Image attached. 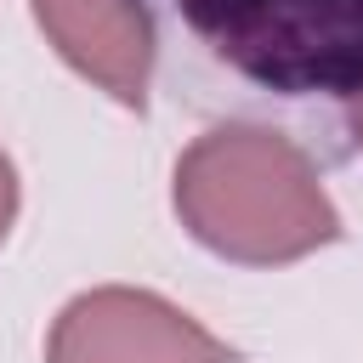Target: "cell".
I'll return each mask as SVG.
<instances>
[{
    "mask_svg": "<svg viewBox=\"0 0 363 363\" xmlns=\"http://www.w3.org/2000/svg\"><path fill=\"white\" fill-rule=\"evenodd\" d=\"M182 227L233 267H284L340 238L318 159L267 125H221L176 159Z\"/></svg>",
    "mask_w": 363,
    "mask_h": 363,
    "instance_id": "cell-2",
    "label": "cell"
},
{
    "mask_svg": "<svg viewBox=\"0 0 363 363\" xmlns=\"http://www.w3.org/2000/svg\"><path fill=\"white\" fill-rule=\"evenodd\" d=\"M11 221H17V170H11V159L0 153V244H6Z\"/></svg>",
    "mask_w": 363,
    "mask_h": 363,
    "instance_id": "cell-5",
    "label": "cell"
},
{
    "mask_svg": "<svg viewBox=\"0 0 363 363\" xmlns=\"http://www.w3.org/2000/svg\"><path fill=\"white\" fill-rule=\"evenodd\" d=\"M34 17L74 74H85L119 108H147L153 34L136 0H34Z\"/></svg>",
    "mask_w": 363,
    "mask_h": 363,
    "instance_id": "cell-4",
    "label": "cell"
},
{
    "mask_svg": "<svg viewBox=\"0 0 363 363\" xmlns=\"http://www.w3.org/2000/svg\"><path fill=\"white\" fill-rule=\"evenodd\" d=\"M153 74L204 119L267 125L318 164L346 159L363 102V0H136Z\"/></svg>",
    "mask_w": 363,
    "mask_h": 363,
    "instance_id": "cell-1",
    "label": "cell"
},
{
    "mask_svg": "<svg viewBox=\"0 0 363 363\" xmlns=\"http://www.w3.org/2000/svg\"><path fill=\"white\" fill-rule=\"evenodd\" d=\"M45 363H238V352L164 295L102 284L57 312Z\"/></svg>",
    "mask_w": 363,
    "mask_h": 363,
    "instance_id": "cell-3",
    "label": "cell"
},
{
    "mask_svg": "<svg viewBox=\"0 0 363 363\" xmlns=\"http://www.w3.org/2000/svg\"><path fill=\"white\" fill-rule=\"evenodd\" d=\"M346 136H352V147L363 153V102H357V108L346 113Z\"/></svg>",
    "mask_w": 363,
    "mask_h": 363,
    "instance_id": "cell-6",
    "label": "cell"
}]
</instances>
